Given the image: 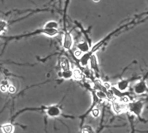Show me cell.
<instances>
[{"mask_svg":"<svg viewBox=\"0 0 148 133\" xmlns=\"http://www.w3.org/2000/svg\"><path fill=\"white\" fill-rule=\"evenodd\" d=\"M144 108V103L141 101H136L130 103L128 106L129 110L138 117L141 115Z\"/></svg>","mask_w":148,"mask_h":133,"instance_id":"cell-1","label":"cell"},{"mask_svg":"<svg viewBox=\"0 0 148 133\" xmlns=\"http://www.w3.org/2000/svg\"><path fill=\"white\" fill-rule=\"evenodd\" d=\"M133 90L135 94L138 95H141L148 92V86L145 80L143 79L138 82L134 86Z\"/></svg>","mask_w":148,"mask_h":133,"instance_id":"cell-2","label":"cell"},{"mask_svg":"<svg viewBox=\"0 0 148 133\" xmlns=\"http://www.w3.org/2000/svg\"><path fill=\"white\" fill-rule=\"evenodd\" d=\"M73 44V40L72 38V36L69 33H67L64 37L63 40V46L64 48L67 49H69Z\"/></svg>","mask_w":148,"mask_h":133,"instance_id":"cell-3","label":"cell"},{"mask_svg":"<svg viewBox=\"0 0 148 133\" xmlns=\"http://www.w3.org/2000/svg\"><path fill=\"white\" fill-rule=\"evenodd\" d=\"M129 80H123L118 83V88L121 91H125L128 89L129 86Z\"/></svg>","mask_w":148,"mask_h":133,"instance_id":"cell-4","label":"cell"},{"mask_svg":"<svg viewBox=\"0 0 148 133\" xmlns=\"http://www.w3.org/2000/svg\"><path fill=\"white\" fill-rule=\"evenodd\" d=\"M47 113L50 116H57L60 114V110L58 108L55 106H51L48 109L47 111Z\"/></svg>","mask_w":148,"mask_h":133,"instance_id":"cell-5","label":"cell"},{"mask_svg":"<svg viewBox=\"0 0 148 133\" xmlns=\"http://www.w3.org/2000/svg\"><path fill=\"white\" fill-rule=\"evenodd\" d=\"M2 129L4 133H12L14 131V128L11 124H6L2 128Z\"/></svg>","mask_w":148,"mask_h":133,"instance_id":"cell-6","label":"cell"},{"mask_svg":"<svg viewBox=\"0 0 148 133\" xmlns=\"http://www.w3.org/2000/svg\"><path fill=\"white\" fill-rule=\"evenodd\" d=\"M6 28H7V25H6V22L1 21V33L2 32H4L6 30Z\"/></svg>","mask_w":148,"mask_h":133,"instance_id":"cell-7","label":"cell"},{"mask_svg":"<svg viewBox=\"0 0 148 133\" xmlns=\"http://www.w3.org/2000/svg\"><path fill=\"white\" fill-rule=\"evenodd\" d=\"M74 75H76L77 78H80L81 77V73L79 71H74Z\"/></svg>","mask_w":148,"mask_h":133,"instance_id":"cell-8","label":"cell"}]
</instances>
